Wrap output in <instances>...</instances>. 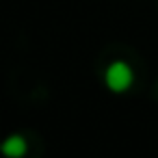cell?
Returning <instances> with one entry per match:
<instances>
[{"mask_svg": "<svg viewBox=\"0 0 158 158\" xmlns=\"http://www.w3.org/2000/svg\"><path fill=\"white\" fill-rule=\"evenodd\" d=\"M26 149H28V145H26V139L22 134H11L0 145V152L5 156H9V158H20V156L26 154Z\"/></svg>", "mask_w": 158, "mask_h": 158, "instance_id": "2", "label": "cell"}, {"mask_svg": "<svg viewBox=\"0 0 158 158\" xmlns=\"http://www.w3.org/2000/svg\"><path fill=\"white\" fill-rule=\"evenodd\" d=\"M104 82L110 91L115 93H123L132 87L134 82V72L132 67L126 63V61H113L108 67H106V74H104Z\"/></svg>", "mask_w": 158, "mask_h": 158, "instance_id": "1", "label": "cell"}]
</instances>
